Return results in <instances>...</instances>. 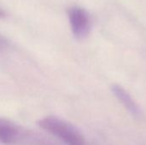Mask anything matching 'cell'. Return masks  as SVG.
Returning <instances> with one entry per match:
<instances>
[{"mask_svg":"<svg viewBox=\"0 0 146 145\" xmlns=\"http://www.w3.org/2000/svg\"><path fill=\"white\" fill-rule=\"evenodd\" d=\"M10 47V42L3 36L0 35V51H4Z\"/></svg>","mask_w":146,"mask_h":145,"instance_id":"5","label":"cell"},{"mask_svg":"<svg viewBox=\"0 0 146 145\" xmlns=\"http://www.w3.org/2000/svg\"><path fill=\"white\" fill-rule=\"evenodd\" d=\"M0 143L14 145H56L45 137L0 118Z\"/></svg>","mask_w":146,"mask_h":145,"instance_id":"1","label":"cell"},{"mask_svg":"<svg viewBox=\"0 0 146 145\" xmlns=\"http://www.w3.org/2000/svg\"><path fill=\"white\" fill-rule=\"evenodd\" d=\"M38 126L65 145H87L85 137L73 124L56 116H45Z\"/></svg>","mask_w":146,"mask_h":145,"instance_id":"2","label":"cell"},{"mask_svg":"<svg viewBox=\"0 0 146 145\" xmlns=\"http://www.w3.org/2000/svg\"><path fill=\"white\" fill-rule=\"evenodd\" d=\"M70 28L75 38H86L91 31L92 21L89 13L80 6H72L68 9Z\"/></svg>","mask_w":146,"mask_h":145,"instance_id":"3","label":"cell"},{"mask_svg":"<svg viewBox=\"0 0 146 145\" xmlns=\"http://www.w3.org/2000/svg\"><path fill=\"white\" fill-rule=\"evenodd\" d=\"M5 15H6V14H5V11H4L3 9H2L0 8V19L3 18V17H4Z\"/></svg>","mask_w":146,"mask_h":145,"instance_id":"6","label":"cell"},{"mask_svg":"<svg viewBox=\"0 0 146 145\" xmlns=\"http://www.w3.org/2000/svg\"><path fill=\"white\" fill-rule=\"evenodd\" d=\"M110 90L117 100L124 106V108L133 116L140 115V109L137 103L133 100L132 96L120 85L112 84Z\"/></svg>","mask_w":146,"mask_h":145,"instance_id":"4","label":"cell"}]
</instances>
